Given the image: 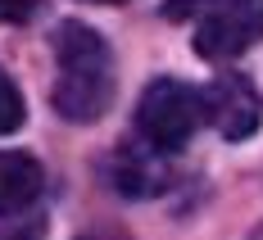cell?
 I'll list each match as a JSON object with an SVG mask.
<instances>
[{"instance_id": "obj_9", "label": "cell", "mask_w": 263, "mask_h": 240, "mask_svg": "<svg viewBox=\"0 0 263 240\" xmlns=\"http://www.w3.org/2000/svg\"><path fill=\"white\" fill-rule=\"evenodd\" d=\"M0 240H41V222H14L0 231Z\"/></svg>"}, {"instance_id": "obj_4", "label": "cell", "mask_w": 263, "mask_h": 240, "mask_svg": "<svg viewBox=\"0 0 263 240\" xmlns=\"http://www.w3.org/2000/svg\"><path fill=\"white\" fill-rule=\"evenodd\" d=\"M204 118L227 141L254 136L259 132V118H263V100H259V91H254V82L250 77H218L204 91Z\"/></svg>"}, {"instance_id": "obj_8", "label": "cell", "mask_w": 263, "mask_h": 240, "mask_svg": "<svg viewBox=\"0 0 263 240\" xmlns=\"http://www.w3.org/2000/svg\"><path fill=\"white\" fill-rule=\"evenodd\" d=\"M36 5L41 0H0V23H23V18H32Z\"/></svg>"}, {"instance_id": "obj_10", "label": "cell", "mask_w": 263, "mask_h": 240, "mask_svg": "<svg viewBox=\"0 0 263 240\" xmlns=\"http://www.w3.org/2000/svg\"><path fill=\"white\" fill-rule=\"evenodd\" d=\"M78 240H127V236L114 231V227H100V231H86V236H78Z\"/></svg>"}, {"instance_id": "obj_2", "label": "cell", "mask_w": 263, "mask_h": 240, "mask_svg": "<svg viewBox=\"0 0 263 240\" xmlns=\"http://www.w3.org/2000/svg\"><path fill=\"white\" fill-rule=\"evenodd\" d=\"M200 123H204V95L177 77H155L136 105V132L159 154L182 150Z\"/></svg>"}, {"instance_id": "obj_3", "label": "cell", "mask_w": 263, "mask_h": 240, "mask_svg": "<svg viewBox=\"0 0 263 240\" xmlns=\"http://www.w3.org/2000/svg\"><path fill=\"white\" fill-rule=\"evenodd\" d=\"M263 41V0H222L195 27V54L200 59H236Z\"/></svg>"}, {"instance_id": "obj_1", "label": "cell", "mask_w": 263, "mask_h": 240, "mask_svg": "<svg viewBox=\"0 0 263 240\" xmlns=\"http://www.w3.org/2000/svg\"><path fill=\"white\" fill-rule=\"evenodd\" d=\"M114 100V59L100 32L86 23L54 27V86L50 105L64 123H96Z\"/></svg>"}, {"instance_id": "obj_12", "label": "cell", "mask_w": 263, "mask_h": 240, "mask_svg": "<svg viewBox=\"0 0 263 240\" xmlns=\"http://www.w3.org/2000/svg\"><path fill=\"white\" fill-rule=\"evenodd\" d=\"M254 240H263V227H259V236H254Z\"/></svg>"}, {"instance_id": "obj_5", "label": "cell", "mask_w": 263, "mask_h": 240, "mask_svg": "<svg viewBox=\"0 0 263 240\" xmlns=\"http://www.w3.org/2000/svg\"><path fill=\"white\" fill-rule=\"evenodd\" d=\"M41 186H46V172L32 154L0 150V217H18L41 195Z\"/></svg>"}, {"instance_id": "obj_7", "label": "cell", "mask_w": 263, "mask_h": 240, "mask_svg": "<svg viewBox=\"0 0 263 240\" xmlns=\"http://www.w3.org/2000/svg\"><path fill=\"white\" fill-rule=\"evenodd\" d=\"M23 95H18V86H14V77L0 68V136H9V132H18L23 127Z\"/></svg>"}, {"instance_id": "obj_11", "label": "cell", "mask_w": 263, "mask_h": 240, "mask_svg": "<svg viewBox=\"0 0 263 240\" xmlns=\"http://www.w3.org/2000/svg\"><path fill=\"white\" fill-rule=\"evenodd\" d=\"M91 5H123V0H91Z\"/></svg>"}, {"instance_id": "obj_6", "label": "cell", "mask_w": 263, "mask_h": 240, "mask_svg": "<svg viewBox=\"0 0 263 240\" xmlns=\"http://www.w3.org/2000/svg\"><path fill=\"white\" fill-rule=\"evenodd\" d=\"M114 190H123V195H155L163 190V168H159L150 154H141V150H118V159H114Z\"/></svg>"}]
</instances>
